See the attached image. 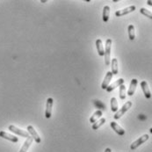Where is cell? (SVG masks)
Segmentation results:
<instances>
[{
	"label": "cell",
	"instance_id": "obj_1",
	"mask_svg": "<svg viewBox=\"0 0 152 152\" xmlns=\"http://www.w3.org/2000/svg\"><path fill=\"white\" fill-rule=\"evenodd\" d=\"M131 107H132V102L131 101H128V102H126L123 106H122V107L120 109V110H118L116 113H115V114H114V116H113V118H114V120H118V119H120L129 109Z\"/></svg>",
	"mask_w": 152,
	"mask_h": 152
},
{
	"label": "cell",
	"instance_id": "obj_2",
	"mask_svg": "<svg viewBox=\"0 0 152 152\" xmlns=\"http://www.w3.org/2000/svg\"><path fill=\"white\" fill-rule=\"evenodd\" d=\"M111 48H112V40L107 39L106 42V48H105V64L106 65L110 64V57H111Z\"/></svg>",
	"mask_w": 152,
	"mask_h": 152
},
{
	"label": "cell",
	"instance_id": "obj_3",
	"mask_svg": "<svg viewBox=\"0 0 152 152\" xmlns=\"http://www.w3.org/2000/svg\"><path fill=\"white\" fill-rule=\"evenodd\" d=\"M149 138H150L149 134H143V135H142L141 137H139L136 141H134V142L131 144L130 149L132 150V151H134V150L137 149L140 145H142V143H144L146 141H148V140H149Z\"/></svg>",
	"mask_w": 152,
	"mask_h": 152
},
{
	"label": "cell",
	"instance_id": "obj_4",
	"mask_svg": "<svg viewBox=\"0 0 152 152\" xmlns=\"http://www.w3.org/2000/svg\"><path fill=\"white\" fill-rule=\"evenodd\" d=\"M135 9H136L135 5H130V6L126 7V8H124V9L116 11V12H115V16H116V17H121V16L127 15V14H129V13H130V12H133Z\"/></svg>",
	"mask_w": 152,
	"mask_h": 152
},
{
	"label": "cell",
	"instance_id": "obj_5",
	"mask_svg": "<svg viewBox=\"0 0 152 152\" xmlns=\"http://www.w3.org/2000/svg\"><path fill=\"white\" fill-rule=\"evenodd\" d=\"M8 129H9V130L12 131V133H14V134H19V135L23 136V137L27 138V137H29V136H30V134H29V133H28L27 131L22 130V129H19V128L15 127L14 125H10Z\"/></svg>",
	"mask_w": 152,
	"mask_h": 152
},
{
	"label": "cell",
	"instance_id": "obj_6",
	"mask_svg": "<svg viewBox=\"0 0 152 152\" xmlns=\"http://www.w3.org/2000/svg\"><path fill=\"white\" fill-rule=\"evenodd\" d=\"M53 104H54V99H53L52 98H48V99H47L46 110H45V117H46L47 119H49V118L51 117Z\"/></svg>",
	"mask_w": 152,
	"mask_h": 152
},
{
	"label": "cell",
	"instance_id": "obj_7",
	"mask_svg": "<svg viewBox=\"0 0 152 152\" xmlns=\"http://www.w3.org/2000/svg\"><path fill=\"white\" fill-rule=\"evenodd\" d=\"M27 132L29 133V134L33 137V139L37 142V143H40L42 142V139L40 137V135L38 134V133L36 132V130L34 129V128L31 125L27 126Z\"/></svg>",
	"mask_w": 152,
	"mask_h": 152
},
{
	"label": "cell",
	"instance_id": "obj_8",
	"mask_svg": "<svg viewBox=\"0 0 152 152\" xmlns=\"http://www.w3.org/2000/svg\"><path fill=\"white\" fill-rule=\"evenodd\" d=\"M0 137L4 138V139H6L8 141H11L12 142H19V138L15 135H12V134H10L4 131H0Z\"/></svg>",
	"mask_w": 152,
	"mask_h": 152
},
{
	"label": "cell",
	"instance_id": "obj_9",
	"mask_svg": "<svg viewBox=\"0 0 152 152\" xmlns=\"http://www.w3.org/2000/svg\"><path fill=\"white\" fill-rule=\"evenodd\" d=\"M113 73L111 71H107V73L106 74V77H105V78H104V80L102 82V85H101V88L103 90H107V88L110 86V82H111V80L113 78Z\"/></svg>",
	"mask_w": 152,
	"mask_h": 152
},
{
	"label": "cell",
	"instance_id": "obj_10",
	"mask_svg": "<svg viewBox=\"0 0 152 152\" xmlns=\"http://www.w3.org/2000/svg\"><path fill=\"white\" fill-rule=\"evenodd\" d=\"M141 87H142V90L144 93V96L145 98L147 99H151V92L150 91V88L148 86V83L146 81H142L141 82Z\"/></svg>",
	"mask_w": 152,
	"mask_h": 152
},
{
	"label": "cell",
	"instance_id": "obj_11",
	"mask_svg": "<svg viewBox=\"0 0 152 152\" xmlns=\"http://www.w3.org/2000/svg\"><path fill=\"white\" fill-rule=\"evenodd\" d=\"M110 126H111V128L115 131L119 135H124L125 134V130L120 125H118L115 121H112L110 123Z\"/></svg>",
	"mask_w": 152,
	"mask_h": 152
},
{
	"label": "cell",
	"instance_id": "obj_12",
	"mask_svg": "<svg viewBox=\"0 0 152 152\" xmlns=\"http://www.w3.org/2000/svg\"><path fill=\"white\" fill-rule=\"evenodd\" d=\"M123 84H124V79H123V78H119L118 80H116L114 83H113L112 85H110V86L107 88V92H111V91H113L116 87L121 86L123 85Z\"/></svg>",
	"mask_w": 152,
	"mask_h": 152
},
{
	"label": "cell",
	"instance_id": "obj_13",
	"mask_svg": "<svg viewBox=\"0 0 152 152\" xmlns=\"http://www.w3.org/2000/svg\"><path fill=\"white\" fill-rule=\"evenodd\" d=\"M33 137L32 136H29V137H27L26 139V141H25V142L23 143V145H22L21 149H20V152H26L27 151V150L29 149V147L31 146V144H32V142H33Z\"/></svg>",
	"mask_w": 152,
	"mask_h": 152
},
{
	"label": "cell",
	"instance_id": "obj_14",
	"mask_svg": "<svg viewBox=\"0 0 152 152\" xmlns=\"http://www.w3.org/2000/svg\"><path fill=\"white\" fill-rule=\"evenodd\" d=\"M137 84H138L137 79L133 78V79L131 80L129 89V91H128V95H129V96H133V95H134V91H135V89H136V86H137Z\"/></svg>",
	"mask_w": 152,
	"mask_h": 152
},
{
	"label": "cell",
	"instance_id": "obj_15",
	"mask_svg": "<svg viewBox=\"0 0 152 152\" xmlns=\"http://www.w3.org/2000/svg\"><path fill=\"white\" fill-rule=\"evenodd\" d=\"M96 47H97V50H98V53L100 56H105V48L103 47V43H102V41L100 39H98L96 41Z\"/></svg>",
	"mask_w": 152,
	"mask_h": 152
},
{
	"label": "cell",
	"instance_id": "obj_16",
	"mask_svg": "<svg viewBox=\"0 0 152 152\" xmlns=\"http://www.w3.org/2000/svg\"><path fill=\"white\" fill-rule=\"evenodd\" d=\"M102 114H103V113H102L101 110L96 111V112L92 114V116L90 118V122H91V123H95L97 121H99V120L101 118Z\"/></svg>",
	"mask_w": 152,
	"mask_h": 152
},
{
	"label": "cell",
	"instance_id": "obj_17",
	"mask_svg": "<svg viewBox=\"0 0 152 152\" xmlns=\"http://www.w3.org/2000/svg\"><path fill=\"white\" fill-rule=\"evenodd\" d=\"M111 65H112V73L113 75H117L119 72V69H118V60L117 58H113L112 59L111 62Z\"/></svg>",
	"mask_w": 152,
	"mask_h": 152
},
{
	"label": "cell",
	"instance_id": "obj_18",
	"mask_svg": "<svg viewBox=\"0 0 152 152\" xmlns=\"http://www.w3.org/2000/svg\"><path fill=\"white\" fill-rule=\"evenodd\" d=\"M109 16H110V7L108 5L104 6L103 8V21L107 22L109 20Z\"/></svg>",
	"mask_w": 152,
	"mask_h": 152
},
{
	"label": "cell",
	"instance_id": "obj_19",
	"mask_svg": "<svg viewBox=\"0 0 152 152\" xmlns=\"http://www.w3.org/2000/svg\"><path fill=\"white\" fill-rule=\"evenodd\" d=\"M106 122V118H100L99 121H97L95 123L92 124V129L93 130H97L99 129L104 123Z\"/></svg>",
	"mask_w": 152,
	"mask_h": 152
},
{
	"label": "cell",
	"instance_id": "obj_20",
	"mask_svg": "<svg viewBox=\"0 0 152 152\" xmlns=\"http://www.w3.org/2000/svg\"><path fill=\"white\" fill-rule=\"evenodd\" d=\"M128 32H129V38L130 41H134L135 38V33H134V26L133 25H129L128 27Z\"/></svg>",
	"mask_w": 152,
	"mask_h": 152
},
{
	"label": "cell",
	"instance_id": "obj_21",
	"mask_svg": "<svg viewBox=\"0 0 152 152\" xmlns=\"http://www.w3.org/2000/svg\"><path fill=\"white\" fill-rule=\"evenodd\" d=\"M111 110L113 113H116L118 111V102L114 97L111 99Z\"/></svg>",
	"mask_w": 152,
	"mask_h": 152
},
{
	"label": "cell",
	"instance_id": "obj_22",
	"mask_svg": "<svg viewBox=\"0 0 152 152\" xmlns=\"http://www.w3.org/2000/svg\"><path fill=\"white\" fill-rule=\"evenodd\" d=\"M126 86L124 85H121L120 86V98L121 99H126Z\"/></svg>",
	"mask_w": 152,
	"mask_h": 152
},
{
	"label": "cell",
	"instance_id": "obj_23",
	"mask_svg": "<svg viewBox=\"0 0 152 152\" xmlns=\"http://www.w3.org/2000/svg\"><path fill=\"white\" fill-rule=\"evenodd\" d=\"M140 12H141L142 14H143L144 16H146V17H148V18H150L151 20H152V12H150L149 10H147V9H145V8H141V9H140Z\"/></svg>",
	"mask_w": 152,
	"mask_h": 152
},
{
	"label": "cell",
	"instance_id": "obj_24",
	"mask_svg": "<svg viewBox=\"0 0 152 152\" xmlns=\"http://www.w3.org/2000/svg\"><path fill=\"white\" fill-rule=\"evenodd\" d=\"M94 105L95 106H97V107H99L100 108H102L103 110H105L106 109V107H105V105L104 104H102L100 101H98V100H95L94 101Z\"/></svg>",
	"mask_w": 152,
	"mask_h": 152
},
{
	"label": "cell",
	"instance_id": "obj_25",
	"mask_svg": "<svg viewBox=\"0 0 152 152\" xmlns=\"http://www.w3.org/2000/svg\"><path fill=\"white\" fill-rule=\"evenodd\" d=\"M147 4H148L149 5L152 6V0H148V1H147Z\"/></svg>",
	"mask_w": 152,
	"mask_h": 152
},
{
	"label": "cell",
	"instance_id": "obj_26",
	"mask_svg": "<svg viewBox=\"0 0 152 152\" xmlns=\"http://www.w3.org/2000/svg\"><path fill=\"white\" fill-rule=\"evenodd\" d=\"M105 152H112V151H111V149H110V148H107V149H106V151H105Z\"/></svg>",
	"mask_w": 152,
	"mask_h": 152
},
{
	"label": "cell",
	"instance_id": "obj_27",
	"mask_svg": "<svg viewBox=\"0 0 152 152\" xmlns=\"http://www.w3.org/2000/svg\"><path fill=\"white\" fill-rule=\"evenodd\" d=\"M41 2H42V3H46V2H47V0H42Z\"/></svg>",
	"mask_w": 152,
	"mask_h": 152
},
{
	"label": "cell",
	"instance_id": "obj_28",
	"mask_svg": "<svg viewBox=\"0 0 152 152\" xmlns=\"http://www.w3.org/2000/svg\"><path fill=\"white\" fill-rule=\"evenodd\" d=\"M150 132H151V134H152V128H151V129H150Z\"/></svg>",
	"mask_w": 152,
	"mask_h": 152
}]
</instances>
